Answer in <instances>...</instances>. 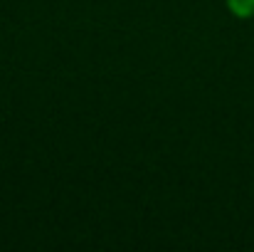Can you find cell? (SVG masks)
I'll return each instance as SVG.
<instances>
[{
	"label": "cell",
	"instance_id": "6da1fadb",
	"mask_svg": "<svg viewBox=\"0 0 254 252\" xmlns=\"http://www.w3.org/2000/svg\"><path fill=\"white\" fill-rule=\"evenodd\" d=\"M227 10L240 20L254 17V0H227Z\"/></svg>",
	"mask_w": 254,
	"mask_h": 252
}]
</instances>
